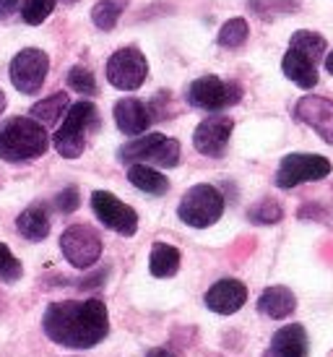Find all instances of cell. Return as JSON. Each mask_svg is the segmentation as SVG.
I'll return each mask as SVG.
<instances>
[{
  "mask_svg": "<svg viewBox=\"0 0 333 357\" xmlns=\"http://www.w3.org/2000/svg\"><path fill=\"white\" fill-rule=\"evenodd\" d=\"M247 34H250V26H247L245 19H229L222 26V31H219V37H216V42L222 45V47H240V45H245Z\"/></svg>",
  "mask_w": 333,
  "mask_h": 357,
  "instance_id": "obj_25",
  "label": "cell"
},
{
  "mask_svg": "<svg viewBox=\"0 0 333 357\" xmlns=\"http://www.w3.org/2000/svg\"><path fill=\"white\" fill-rule=\"evenodd\" d=\"M68 86L73 91L84 94V97L97 94V81H94V73H91L86 66H73V68L68 70Z\"/></svg>",
  "mask_w": 333,
  "mask_h": 357,
  "instance_id": "obj_28",
  "label": "cell"
},
{
  "mask_svg": "<svg viewBox=\"0 0 333 357\" xmlns=\"http://www.w3.org/2000/svg\"><path fill=\"white\" fill-rule=\"evenodd\" d=\"M125 6H127V0H99L97 6L91 8V21H94V26L102 31L115 29V24L120 21Z\"/></svg>",
  "mask_w": 333,
  "mask_h": 357,
  "instance_id": "obj_23",
  "label": "cell"
},
{
  "mask_svg": "<svg viewBox=\"0 0 333 357\" xmlns=\"http://www.w3.org/2000/svg\"><path fill=\"white\" fill-rule=\"evenodd\" d=\"M148 76V63L138 47H123L107 60V81L120 91H136Z\"/></svg>",
  "mask_w": 333,
  "mask_h": 357,
  "instance_id": "obj_8",
  "label": "cell"
},
{
  "mask_svg": "<svg viewBox=\"0 0 333 357\" xmlns=\"http://www.w3.org/2000/svg\"><path fill=\"white\" fill-rule=\"evenodd\" d=\"M70 107V100L65 91H55L49 94L47 100H40L34 107H31V118L42 123V126H55L60 123V118L65 115V109Z\"/></svg>",
  "mask_w": 333,
  "mask_h": 357,
  "instance_id": "obj_22",
  "label": "cell"
},
{
  "mask_svg": "<svg viewBox=\"0 0 333 357\" xmlns=\"http://www.w3.org/2000/svg\"><path fill=\"white\" fill-rule=\"evenodd\" d=\"M42 328L52 344L91 349L109 334V313L102 300H60L45 310Z\"/></svg>",
  "mask_w": 333,
  "mask_h": 357,
  "instance_id": "obj_1",
  "label": "cell"
},
{
  "mask_svg": "<svg viewBox=\"0 0 333 357\" xmlns=\"http://www.w3.org/2000/svg\"><path fill=\"white\" fill-rule=\"evenodd\" d=\"M47 70H49L47 52L37 50V47H26V50H21L16 58L10 60L8 76H10V84L21 94H37L42 89V84H45Z\"/></svg>",
  "mask_w": 333,
  "mask_h": 357,
  "instance_id": "obj_10",
  "label": "cell"
},
{
  "mask_svg": "<svg viewBox=\"0 0 333 357\" xmlns=\"http://www.w3.org/2000/svg\"><path fill=\"white\" fill-rule=\"evenodd\" d=\"M328 175H331V162L320 154H286L276 169V185L289 190L302 183L323 180Z\"/></svg>",
  "mask_w": 333,
  "mask_h": 357,
  "instance_id": "obj_7",
  "label": "cell"
},
{
  "mask_svg": "<svg viewBox=\"0 0 333 357\" xmlns=\"http://www.w3.org/2000/svg\"><path fill=\"white\" fill-rule=\"evenodd\" d=\"M24 268H21V261L13 253L6 243H0V282H19Z\"/></svg>",
  "mask_w": 333,
  "mask_h": 357,
  "instance_id": "obj_29",
  "label": "cell"
},
{
  "mask_svg": "<svg viewBox=\"0 0 333 357\" xmlns=\"http://www.w3.org/2000/svg\"><path fill=\"white\" fill-rule=\"evenodd\" d=\"M97 120H99V112L88 100H81V102H76V105H70V107L65 109L63 126H60V128L55 130V136H52V144H55V149H58L60 157H65V159L81 157L84 149H86V133L91 128H97Z\"/></svg>",
  "mask_w": 333,
  "mask_h": 357,
  "instance_id": "obj_3",
  "label": "cell"
},
{
  "mask_svg": "<svg viewBox=\"0 0 333 357\" xmlns=\"http://www.w3.org/2000/svg\"><path fill=\"white\" fill-rule=\"evenodd\" d=\"M79 188H73V185H68L65 190H60L58 199H55V206L63 211V214H70V211H76L79 208Z\"/></svg>",
  "mask_w": 333,
  "mask_h": 357,
  "instance_id": "obj_30",
  "label": "cell"
},
{
  "mask_svg": "<svg viewBox=\"0 0 333 357\" xmlns=\"http://www.w3.org/2000/svg\"><path fill=\"white\" fill-rule=\"evenodd\" d=\"M120 162L136 165V162H154L157 167H177L180 165V144L166 139L162 133H146L127 141L118 151Z\"/></svg>",
  "mask_w": 333,
  "mask_h": 357,
  "instance_id": "obj_5",
  "label": "cell"
},
{
  "mask_svg": "<svg viewBox=\"0 0 333 357\" xmlns=\"http://www.w3.org/2000/svg\"><path fill=\"white\" fill-rule=\"evenodd\" d=\"M91 208H94L97 219L107 229L118 232L123 238L136 235V229H138L136 208H130L127 204H123V201H120L118 196H112L109 190H94V193H91Z\"/></svg>",
  "mask_w": 333,
  "mask_h": 357,
  "instance_id": "obj_11",
  "label": "cell"
},
{
  "mask_svg": "<svg viewBox=\"0 0 333 357\" xmlns=\"http://www.w3.org/2000/svg\"><path fill=\"white\" fill-rule=\"evenodd\" d=\"M60 250L70 266L91 268L102 256V238H99L97 229L88 227V225H73L63 232Z\"/></svg>",
  "mask_w": 333,
  "mask_h": 357,
  "instance_id": "obj_9",
  "label": "cell"
},
{
  "mask_svg": "<svg viewBox=\"0 0 333 357\" xmlns=\"http://www.w3.org/2000/svg\"><path fill=\"white\" fill-rule=\"evenodd\" d=\"M146 357H175V355H172L169 349H164V347H154V349H148Z\"/></svg>",
  "mask_w": 333,
  "mask_h": 357,
  "instance_id": "obj_31",
  "label": "cell"
},
{
  "mask_svg": "<svg viewBox=\"0 0 333 357\" xmlns=\"http://www.w3.org/2000/svg\"><path fill=\"white\" fill-rule=\"evenodd\" d=\"M289 47L292 50H300L302 55L318 63V60L325 55V40L318 34V31H307V29H300L292 34V40H289Z\"/></svg>",
  "mask_w": 333,
  "mask_h": 357,
  "instance_id": "obj_24",
  "label": "cell"
},
{
  "mask_svg": "<svg viewBox=\"0 0 333 357\" xmlns=\"http://www.w3.org/2000/svg\"><path fill=\"white\" fill-rule=\"evenodd\" d=\"M325 70H328V73L333 76V50L325 55Z\"/></svg>",
  "mask_w": 333,
  "mask_h": 357,
  "instance_id": "obj_32",
  "label": "cell"
},
{
  "mask_svg": "<svg viewBox=\"0 0 333 357\" xmlns=\"http://www.w3.org/2000/svg\"><path fill=\"white\" fill-rule=\"evenodd\" d=\"M115 123L125 136H141L154 123V115H151V107L144 100L125 97L115 105Z\"/></svg>",
  "mask_w": 333,
  "mask_h": 357,
  "instance_id": "obj_16",
  "label": "cell"
},
{
  "mask_svg": "<svg viewBox=\"0 0 333 357\" xmlns=\"http://www.w3.org/2000/svg\"><path fill=\"white\" fill-rule=\"evenodd\" d=\"M281 217H284L281 206H279L276 201H271V199L258 201V204L247 211V219H250V222H255V225H276Z\"/></svg>",
  "mask_w": 333,
  "mask_h": 357,
  "instance_id": "obj_27",
  "label": "cell"
},
{
  "mask_svg": "<svg viewBox=\"0 0 333 357\" xmlns=\"http://www.w3.org/2000/svg\"><path fill=\"white\" fill-rule=\"evenodd\" d=\"M297 307V298L289 287H268L261 292L258 298V310L263 313L265 318H274V321H284L294 313Z\"/></svg>",
  "mask_w": 333,
  "mask_h": 357,
  "instance_id": "obj_17",
  "label": "cell"
},
{
  "mask_svg": "<svg viewBox=\"0 0 333 357\" xmlns=\"http://www.w3.org/2000/svg\"><path fill=\"white\" fill-rule=\"evenodd\" d=\"M222 214H224V196L219 193V188L208 185V183L193 185L177 206V217L196 229H206L216 225Z\"/></svg>",
  "mask_w": 333,
  "mask_h": 357,
  "instance_id": "obj_4",
  "label": "cell"
},
{
  "mask_svg": "<svg viewBox=\"0 0 333 357\" xmlns=\"http://www.w3.org/2000/svg\"><path fill=\"white\" fill-rule=\"evenodd\" d=\"M16 229H19L21 238L31 240V243H40V240H45L49 235V217L47 211H45V206H29L24 208L19 214V219H16Z\"/></svg>",
  "mask_w": 333,
  "mask_h": 357,
  "instance_id": "obj_19",
  "label": "cell"
},
{
  "mask_svg": "<svg viewBox=\"0 0 333 357\" xmlns=\"http://www.w3.org/2000/svg\"><path fill=\"white\" fill-rule=\"evenodd\" d=\"M294 115L297 120H302L304 126H310L325 144H333V100L307 94L297 102Z\"/></svg>",
  "mask_w": 333,
  "mask_h": 357,
  "instance_id": "obj_13",
  "label": "cell"
},
{
  "mask_svg": "<svg viewBox=\"0 0 333 357\" xmlns=\"http://www.w3.org/2000/svg\"><path fill=\"white\" fill-rule=\"evenodd\" d=\"M148 271L157 279H169L180 271V250L166 243H154L148 256Z\"/></svg>",
  "mask_w": 333,
  "mask_h": 357,
  "instance_id": "obj_21",
  "label": "cell"
},
{
  "mask_svg": "<svg viewBox=\"0 0 333 357\" xmlns=\"http://www.w3.org/2000/svg\"><path fill=\"white\" fill-rule=\"evenodd\" d=\"M55 3L58 0H24V6H21V19L24 24H29V26H40L47 21V16L55 10Z\"/></svg>",
  "mask_w": 333,
  "mask_h": 357,
  "instance_id": "obj_26",
  "label": "cell"
},
{
  "mask_svg": "<svg viewBox=\"0 0 333 357\" xmlns=\"http://www.w3.org/2000/svg\"><path fill=\"white\" fill-rule=\"evenodd\" d=\"M187 105L206 112H219L224 107H232L242 100V89L237 84H226L219 76H201L196 79L185 91Z\"/></svg>",
  "mask_w": 333,
  "mask_h": 357,
  "instance_id": "obj_6",
  "label": "cell"
},
{
  "mask_svg": "<svg viewBox=\"0 0 333 357\" xmlns=\"http://www.w3.org/2000/svg\"><path fill=\"white\" fill-rule=\"evenodd\" d=\"M127 180H130L138 190L148 193V196H164L166 190H169V180H166L159 169L148 167V165H144V162L130 165V169H127Z\"/></svg>",
  "mask_w": 333,
  "mask_h": 357,
  "instance_id": "obj_20",
  "label": "cell"
},
{
  "mask_svg": "<svg viewBox=\"0 0 333 357\" xmlns=\"http://www.w3.org/2000/svg\"><path fill=\"white\" fill-rule=\"evenodd\" d=\"M3 109H6V94L0 89V115H3Z\"/></svg>",
  "mask_w": 333,
  "mask_h": 357,
  "instance_id": "obj_33",
  "label": "cell"
},
{
  "mask_svg": "<svg viewBox=\"0 0 333 357\" xmlns=\"http://www.w3.org/2000/svg\"><path fill=\"white\" fill-rule=\"evenodd\" d=\"M49 149V133L34 118H10L0 128V159L29 162Z\"/></svg>",
  "mask_w": 333,
  "mask_h": 357,
  "instance_id": "obj_2",
  "label": "cell"
},
{
  "mask_svg": "<svg viewBox=\"0 0 333 357\" xmlns=\"http://www.w3.org/2000/svg\"><path fill=\"white\" fill-rule=\"evenodd\" d=\"M310 355V339L300 324H286L271 337V344L263 357H307Z\"/></svg>",
  "mask_w": 333,
  "mask_h": 357,
  "instance_id": "obj_15",
  "label": "cell"
},
{
  "mask_svg": "<svg viewBox=\"0 0 333 357\" xmlns=\"http://www.w3.org/2000/svg\"><path fill=\"white\" fill-rule=\"evenodd\" d=\"M281 70L286 79H292L300 89H313L318 84V68L307 55H302L300 50H286L284 60H281Z\"/></svg>",
  "mask_w": 333,
  "mask_h": 357,
  "instance_id": "obj_18",
  "label": "cell"
},
{
  "mask_svg": "<svg viewBox=\"0 0 333 357\" xmlns=\"http://www.w3.org/2000/svg\"><path fill=\"white\" fill-rule=\"evenodd\" d=\"M232 130H235V123L226 115H211L198 123L196 133H193V146L203 157H222L232 139Z\"/></svg>",
  "mask_w": 333,
  "mask_h": 357,
  "instance_id": "obj_12",
  "label": "cell"
},
{
  "mask_svg": "<svg viewBox=\"0 0 333 357\" xmlns=\"http://www.w3.org/2000/svg\"><path fill=\"white\" fill-rule=\"evenodd\" d=\"M203 303L219 316H232L247 303V287L240 279H219L214 287H208Z\"/></svg>",
  "mask_w": 333,
  "mask_h": 357,
  "instance_id": "obj_14",
  "label": "cell"
}]
</instances>
